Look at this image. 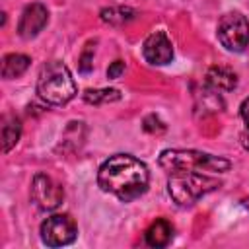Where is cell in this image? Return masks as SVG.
<instances>
[{"instance_id": "obj_1", "label": "cell", "mask_w": 249, "mask_h": 249, "mask_svg": "<svg viewBox=\"0 0 249 249\" xmlns=\"http://www.w3.org/2000/svg\"><path fill=\"white\" fill-rule=\"evenodd\" d=\"M97 185L121 202H130L148 191L150 171L138 158L130 154H115L101 163L97 171Z\"/></svg>"}, {"instance_id": "obj_2", "label": "cell", "mask_w": 249, "mask_h": 249, "mask_svg": "<svg viewBox=\"0 0 249 249\" xmlns=\"http://www.w3.org/2000/svg\"><path fill=\"white\" fill-rule=\"evenodd\" d=\"M78 93L68 66L60 60H49L41 66L37 78V95L49 105H66Z\"/></svg>"}, {"instance_id": "obj_3", "label": "cell", "mask_w": 249, "mask_h": 249, "mask_svg": "<svg viewBox=\"0 0 249 249\" xmlns=\"http://www.w3.org/2000/svg\"><path fill=\"white\" fill-rule=\"evenodd\" d=\"M222 183L216 177H210L202 171L191 169H177L169 173L167 179V193L179 206H191L204 195L220 189Z\"/></svg>"}, {"instance_id": "obj_4", "label": "cell", "mask_w": 249, "mask_h": 249, "mask_svg": "<svg viewBox=\"0 0 249 249\" xmlns=\"http://www.w3.org/2000/svg\"><path fill=\"white\" fill-rule=\"evenodd\" d=\"M158 163L167 173L177 169H191V171H218L224 173L231 167V161L222 156H212L200 150H183V148H169L163 150L158 158Z\"/></svg>"}, {"instance_id": "obj_5", "label": "cell", "mask_w": 249, "mask_h": 249, "mask_svg": "<svg viewBox=\"0 0 249 249\" xmlns=\"http://www.w3.org/2000/svg\"><path fill=\"white\" fill-rule=\"evenodd\" d=\"M220 45L230 53H243L249 47V19L239 12L224 14L216 27Z\"/></svg>"}, {"instance_id": "obj_6", "label": "cell", "mask_w": 249, "mask_h": 249, "mask_svg": "<svg viewBox=\"0 0 249 249\" xmlns=\"http://www.w3.org/2000/svg\"><path fill=\"white\" fill-rule=\"evenodd\" d=\"M41 241L47 247H64L76 241L78 226L68 214H53L41 224Z\"/></svg>"}, {"instance_id": "obj_7", "label": "cell", "mask_w": 249, "mask_h": 249, "mask_svg": "<svg viewBox=\"0 0 249 249\" xmlns=\"http://www.w3.org/2000/svg\"><path fill=\"white\" fill-rule=\"evenodd\" d=\"M31 200L39 210H56L64 200L62 187L47 173H37L31 181Z\"/></svg>"}, {"instance_id": "obj_8", "label": "cell", "mask_w": 249, "mask_h": 249, "mask_svg": "<svg viewBox=\"0 0 249 249\" xmlns=\"http://www.w3.org/2000/svg\"><path fill=\"white\" fill-rule=\"evenodd\" d=\"M142 56L152 66H165L173 60V45L165 31L150 33L142 43Z\"/></svg>"}, {"instance_id": "obj_9", "label": "cell", "mask_w": 249, "mask_h": 249, "mask_svg": "<svg viewBox=\"0 0 249 249\" xmlns=\"http://www.w3.org/2000/svg\"><path fill=\"white\" fill-rule=\"evenodd\" d=\"M49 23V10L41 2H31L23 8L19 21H18V35L21 39L37 37Z\"/></svg>"}, {"instance_id": "obj_10", "label": "cell", "mask_w": 249, "mask_h": 249, "mask_svg": "<svg viewBox=\"0 0 249 249\" xmlns=\"http://www.w3.org/2000/svg\"><path fill=\"white\" fill-rule=\"evenodd\" d=\"M204 84L216 91H231L237 86V76L226 66H210L206 70Z\"/></svg>"}, {"instance_id": "obj_11", "label": "cell", "mask_w": 249, "mask_h": 249, "mask_svg": "<svg viewBox=\"0 0 249 249\" xmlns=\"http://www.w3.org/2000/svg\"><path fill=\"white\" fill-rule=\"evenodd\" d=\"M144 239H146V243L150 247H156V249L169 245L171 239H173V224L169 220H165V218L154 220L148 226V230L144 233Z\"/></svg>"}, {"instance_id": "obj_12", "label": "cell", "mask_w": 249, "mask_h": 249, "mask_svg": "<svg viewBox=\"0 0 249 249\" xmlns=\"http://www.w3.org/2000/svg\"><path fill=\"white\" fill-rule=\"evenodd\" d=\"M31 64V58L27 54H19V53H10V54H4L2 58V78L4 80H14V78H19Z\"/></svg>"}, {"instance_id": "obj_13", "label": "cell", "mask_w": 249, "mask_h": 249, "mask_svg": "<svg viewBox=\"0 0 249 249\" xmlns=\"http://www.w3.org/2000/svg\"><path fill=\"white\" fill-rule=\"evenodd\" d=\"M21 136V121L14 115H6L2 119V128H0V140H2V152L8 154L19 140Z\"/></svg>"}, {"instance_id": "obj_14", "label": "cell", "mask_w": 249, "mask_h": 249, "mask_svg": "<svg viewBox=\"0 0 249 249\" xmlns=\"http://www.w3.org/2000/svg\"><path fill=\"white\" fill-rule=\"evenodd\" d=\"M99 18L109 25H123L136 18V10L128 6H111V8H103L99 12Z\"/></svg>"}, {"instance_id": "obj_15", "label": "cell", "mask_w": 249, "mask_h": 249, "mask_svg": "<svg viewBox=\"0 0 249 249\" xmlns=\"http://www.w3.org/2000/svg\"><path fill=\"white\" fill-rule=\"evenodd\" d=\"M84 101L89 105H107L115 103L121 99V91L117 88H97V89H86L84 91Z\"/></svg>"}, {"instance_id": "obj_16", "label": "cell", "mask_w": 249, "mask_h": 249, "mask_svg": "<svg viewBox=\"0 0 249 249\" xmlns=\"http://www.w3.org/2000/svg\"><path fill=\"white\" fill-rule=\"evenodd\" d=\"M196 107H202L204 111L216 113V111L224 109V101H222V97L218 95L216 89H212L204 84V89L200 93H196Z\"/></svg>"}, {"instance_id": "obj_17", "label": "cell", "mask_w": 249, "mask_h": 249, "mask_svg": "<svg viewBox=\"0 0 249 249\" xmlns=\"http://www.w3.org/2000/svg\"><path fill=\"white\" fill-rule=\"evenodd\" d=\"M93 45L95 41H89L84 49V53L80 54V60H78V70L82 74H89L93 70Z\"/></svg>"}, {"instance_id": "obj_18", "label": "cell", "mask_w": 249, "mask_h": 249, "mask_svg": "<svg viewBox=\"0 0 249 249\" xmlns=\"http://www.w3.org/2000/svg\"><path fill=\"white\" fill-rule=\"evenodd\" d=\"M142 128H144L146 132H150V134H160V132H163L167 126H165V123H163L158 115H148V117H144V121H142Z\"/></svg>"}, {"instance_id": "obj_19", "label": "cell", "mask_w": 249, "mask_h": 249, "mask_svg": "<svg viewBox=\"0 0 249 249\" xmlns=\"http://www.w3.org/2000/svg\"><path fill=\"white\" fill-rule=\"evenodd\" d=\"M123 72H124V62H123V60H115V62H111L109 68H107V78H109V80H117V78L123 76Z\"/></svg>"}, {"instance_id": "obj_20", "label": "cell", "mask_w": 249, "mask_h": 249, "mask_svg": "<svg viewBox=\"0 0 249 249\" xmlns=\"http://www.w3.org/2000/svg\"><path fill=\"white\" fill-rule=\"evenodd\" d=\"M239 115H241V119H243L245 126L249 128V97H245V99L241 101V107H239Z\"/></svg>"}, {"instance_id": "obj_21", "label": "cell", "mask_w": 249, "mask_h": 249, "mask_svg": "<svg viewBox=\"0 0 249 249\" xmlns=\"http://www.w3.org/2000/svg\"><path fill=\"white\" fill-rule=\"evenodd\" d=\"M239 138H241L243 148H245V150H249V128H247L245 132H241V136H239Z\"/></svg>"}, {"instance_id": "obj_22", "label": "cell", "mask_w": 249, "mask_h": 249, "mask_svg": "<svg viewBox=\"0 0 249 249\" xmlns=\"http://www.w3.org/2000/svg\"><path fill=\"white\" fill-rule=\"evenodd\" d=\"M241 204H243V208H245V210H249V196H247V198H243V200H241Z\"/></svg>"}]
</instances>
